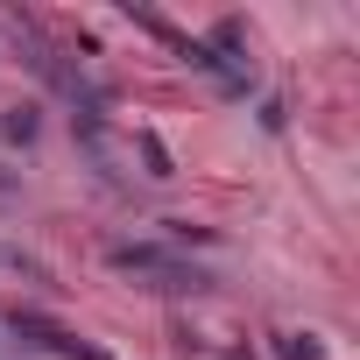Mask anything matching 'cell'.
I'll use <instances>...</instances> for the list:
<instances>
[{
	"label": "cell",
	"mask_w": 360,
	"mask_h": 360,
	"mask_svg": "<svg viewBox=\"0 0 360 360\" xmlns=\"http://www.w3.org/2000/svg\"><path fill=\"white\" fill-rule=\"evenodd\" d=\"M113 262H120V269H134V276H155V290H198V283H205L198 269L169 262V255H155V248H113Z\"/></svg>",
	"instance_id": "6da1fadb"
},
{
	"label": "cell",
	"mask_w": 360,
	"mask_h": 360,
	"mask_svg": "<svg viewBox=\"0 0 360 360\" xmlns=\"http://www.w3.org/2000/svg\"><path fill=\"white\" fill-rule=\"evenodd\" d=\"M0 127H8L15 141H36V113H29V106H15V113H8V120H0Z\"/></svg>",
	"instance_id": "7a4b0ae2"
},
{
	"label": "cell",
	"mask_w": 360,
	"mask_h": 360,
	"mask_svg": "<svg viewBox=\"0 0 360 360\" xmlns=\"http://www.w3.org/2000/svg\"><path fill=\"white\" fill-rule=\"evenodd\" d=\"M141 155H148V169H155V176H169V155H162V141H155V134H141Z\"/></svg>",
	"instance_id": "3957f363"
},
{
	"label": "cell",
	"mask_w": 360,
	"mask_h": 360,
	"mask_svg": "<svg viewBox=\"0 0 360 360\" xmlns=\"http://www.w3.org/2000/svg\"><path fill=\"white\" fill-rule=\"evenodd\" d=\"M283 360H318V346L311 339H283Z\"/></svg>",
	"instance_id": "277c9868"
}]
</instances>
